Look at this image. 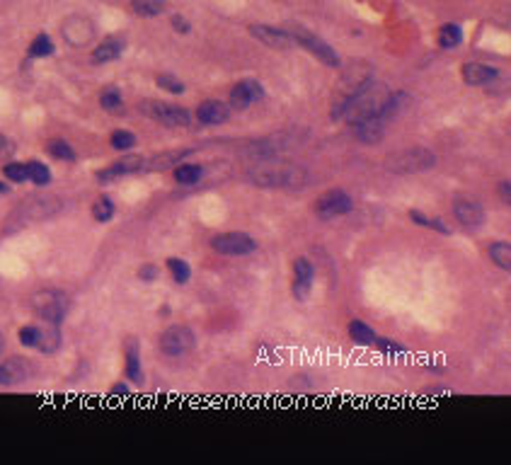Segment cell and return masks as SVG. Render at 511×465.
Returning <instances> with one entry per match:
<instances>
[{
    "label": "cell",
    "mask_w": 511,
    "mask_h": 465,
    "mask_svg": "<svg viewBox=\"0 0 511 465\" xmlns=\"http://www.w3.org/2000/svg\"><path fill=\"white\" fill-rule=\"evenodd\" d=\"M463 41V29L458 25H443L438 29V44L443 46V49H453V46H458Z\"/></svg>",
    "instance_id": "cell-27"
},
{
    "label": "cell",
    "mask_w": 511,
    "mask_h": 465,
    "mask_svg": "<svg viewBox=\"0 0 511 465\" xmlns=\"http://www.w3.org/2000/svg\"><path fill=\"white\" fill-rule=\"evenodd\" d=\"M250 182L267 189H281V187H298L305 182L303 170L293 165H257L248 172Z\"/></svg>",
    "instance_id": "cell-2"
},
{
    "label": "cell",
    "mask_w": 511,
    "mask_h": 465,
    "mask_svg": "<svg viewBox=\"0 0 511 465\" xmlns=\"http://www.w3.org/2000/svg\"><path fill=\"white\" fill-rule=\"evenodd\" d=\"M349 131H352V136L362 143H378L383 138L386 126H383L381 117H362V119L349 122Z\"/></svg>",
    "instance_id": "cell-13"
},
{
    "label": "cell",
    "mask_w": 511,
    "mask_h": 465,
    "mask_svg": "<svg viewBox=\"0 0 511 465\" xmlns=\"http://www.w3.org/2000/svg\"><path fill=\"white\" fill-rule=\"evenodd\" d=\"M194 117L206 126H218L231 119V107H228V102H221V100H204L201 105L196 107Z\"/></svg>",
    "instance_id": "cell-16"
},
{
    "label": "cell",
    "mask_w": 511,
    "mask_h": 465,
    "mask_svg": "<svg viewBox=\"0 0 511 465\" xmlns=\"http://www.w3.org/2000/svg\"><path fill=\"white\" fill-rule=\"evenodd\" d=\"M158 88L160 90H165L167 95H182L184 93V83L182 80H177L175 75H158Z\"/></svg>",
    "instance_id": "cell-38"
},
{
    "label": "cell",
    "mask_w": 511,
    "mask_h": 465,
    "mask_svg": "<svg viewBox=\"0 0 511 465\" xmlns=\"http://www.w3.org/2000/svg\"><path fill=\"white\" fill-rule=\"evenodd\" d=\"M260 100H264V88L257 78H245V80L236 83V85L231 88V93H228V107H231V112H245Z\"/></svg>",
    "instance_id": "cell-7"
},
{
    "label": "cell",
    "mask_w": 511,
    "mask_h": 465,
    "mask_svg": "<svg viewBox=\"0 0 511 465\" xmlns=\"http://www.w3.org/2000/svg\"><path fill=\"white\" fill-rule=\"evenodd\" d=\"M204 177V167L201 165H191V162H182V165L175 167V179L179 184H196Z\"/></svg>",
    "instance_id": "cell-24"
},
{
    "label": "cell",
    "mask_w": 511,
    "mask_h": 465,
    "mask_svg": "<svg viewBox=\"0 0 511 465\" xmlns=\"http://www.w3.org/2000/svg\"><path fill=\"white\" fill-rule=\"evenodd\" d=\"M15 150V143L13 141H8L5 136H0V158H8L10 153Z\"/></svg>",
    "instance_id": "cell-43"
},
{
    "label": "cell",
    "mask_w": 511,
    "mask_h": 465,
    "mask_svg": "<svg viewBox=\"0 0 511 465\" xmlns=\"http://www.w3.org/2000/svg\"><path fill=\"white\" fill-rule=\"evenodd\" d=\"M3 347H5V340H3V335H0V354H3Z\"/></svg>",
    "instance_id": "cell-47"
},
{
    "label": "cell",
    "mask_w": 511,
    "mask_h": 465,
    "mask_svg": "<svg viewBox=\"0 0 511 465\" xmlns=\"http://www.w3.org/2000/svg\"><path fill=\"white\" fill-rule=\"evenodd\" d=\"M126 378L134 385H143V368H141V352H138V342L131 337L126 342Z\"/></svg>",
    "instance_id": "cell-20"
},
{
    "label": "cell",
    "mask_w": 511,
    "mask_h": 465,
    "mask_svg": "<svg viewBox=\"0 0 511 465\" xmlns=\"http://www.w3.org/2000/svg\"><path fill=\"white\" fill-rule=\"evenodd\" d=\"M138 279H143V281L158 279V267H155V264H143V267L138 269Z\"/></svg>",
    "instance_id": "cell-41"
},
{
    "label": "cell",
    "mask_w": 511,
    "mask_h": 465,
    "mask_svg": "<svg viewBox=\"0 0 511 465\" xmlns=\"http://www.w3.org/2000/svg\"><path fill=\"white\" fill-rule=\"evenodd\" d=\"M3 174L15 184L27 182V165H22V162H8V165L3 167Z\"/></svg>",
    "instance_id": "cell-37"
},
{
    "label": "cell",
    "mask_w": 511,
    "mask_h": 465,
    "mask_svg": "<svg viewBox=\"0 0 511 465\" xmlns=\"http://www.w3.org/2000/svg\"><path fill=\"white\" fill-rule=\"evenodd\" d=\"M352 209H354L352 197L347 194V192H342V189L327 192V194H322L315 202V214H317V219H322V221L347 216V214H352Z\"/></svg>",
    "instance_id": "cell-8"
},
{
    "label": "cell",
    "mask_w": 511,
    "mask_h": 465,
    "mask_svg": "<svg viewBox=\"0 0 511 465\" xmlns=\"http://www.w3.org/2000/svg\"><path fill=\"white\" fill-rule=\"evenodd\" d=\"M196 347V337L189 328H182V325H175V328H167L160 335V349L162 354L167 356H182L191 352Z\"/></svg>",
    "instance_id": "cell-9"
},
{
    "label": "cell",
    "mask_w": 511,
    "mask_h": 465,
    "mask_svg": "<svg viewBox=\"0 0 511 465\" xmlns=\"http://www.w3.org/2000/svg\"><path fill=\"white\" fill-rule=\"evenodd\" d=\"M100 105H102V110H107V112H117V110H122V105H124L122 93H119L117 88H107V90H102V95H100Z\"/></svg>",
    "instance_id": "cell-32"
},
{
    "label": "cell",
    "mask_w": 511,
    "mask_h": 465,
    "mask_svg": "<svg viewBox=\"0 0 511 465\" xmlns=\"http://www.w3.org/2000/svg\"><path fill=\"white\" fill-rule=\"evenodd\" d=\"M434 153L426 148H410V150H402V153H393L386 162V167L393 174H412L419 170H429L434 167Z\"/></svg>",
    "instance_id": "cell-4"
},
{
    "label": "cell",
    "mask_w": 511,
    "mask_h": 465,
    "mask_svg": "<svg viewBox=\"0 0 511 465\" xmlns=\"http://www.w3.org/2000/svg\"><path fill=\"white\" fill-rule=\"evenodd\" d=\"M453 214H455V221H458L463 228H470V231L485 223V209L480 207L478 202H470V199H455Z\"/></svg>",
    "instance_id": "cell-15"
},
{
    "label": "cell",
    "mask_w": 511,
    "mask_h": 465,
    "mask_svg": "<svg viewBox=\"0 0 511 465\" xmlns=\"http://www.w3.org/2000/svg\"><path fill=\"white\" fill-rule=\"evenodd\" d=\"M211 250L226 257H243V255H252V252L257 250V240L243 231L218 233L211 238Z\"/></svg>",
    "instance_id": "cell-5"
},
{
    "label": "cell",
    "mask_w": 511,
    "mask_h": 465,
    "mask_svg": "<svg viewBox=\"0 0 511 465\" xmlns=\"http://www.w3.org/2000/svg\"><path fill=\"white\" fill-rule=\"evenodd\" d=\"M124 51V41L112 37V39H105L98 49L93 51V63H110V61H117L119 56H122Z\"/></svg>",
    "instance_id": "cell-21"
},
{
    "label": "cell",
    "mask_w": 511,
    "mask_h": 465,
    "mask_svg": "<svg viewBox=\"0 0 511 465\" xmlns=\"http://www.w3.org/2000/svg\"><path fill=\"white\" fill-rule=\"evenodd\" d=\"M374 347H378L381 352H386V354H402V352H405V347H402V344L390 342V340H386V337H376Z\"/></svg>",
    "instance_id": "cell-40"
},
{
    "label": "cell",
    "mask_w": 511,
    "mask_h": 465,
    "mask_svg": "<svg viewBox=\"0 0 511 465\" xmlns=\"http://www.w3.org/2000/svg\"><path fill=\"white\" fill-rule=\"evenodd\" d=\"M110 143H112L114 150H129V148L136 146V136L131 134V131L119 129V131H114V134L110 136Z\"/></svg>",
    "instance_id": "cell-35"
},
{
    "label": "cell",
    "mask_w": 511,
    "mask_h": 465,
    "mask_svg": "<svg viewBox=\"0 0 511 465\" xmlns=\"http://www.w3.org/2000/svg\"><path fill=\"white\" fill-rule=\"evenodd\" d=\"M312 279H315V269L305 257H298L293 262V298L296 301H305L312 291Z\"/></svg>",
    "instance_id": "cell-12"
},
{
    "label": "cell",
    "mask_w": 511,
    "mask_h": 465,
    "mask_svg": "<svg viewBox=\"0 0 511 465\" xmlns=\"http://www.w3.org/2000/svg\"><path fill=\"white\" fill-rule=\"evenodd\" d=\"M250 34L260 41V44L272 46V49H276V51L291 49V46L296 44L291 32H284V29H276V27H269V25H252Z\"/></svg>",
    "instance_id": "cell-11"
},
{
    "label": "cell",
    "mask_w": 511,
    "mask_h": 465,
    "mask_svg": "<svg viewBox=\"0 0 511 465\" xmlns=\"http://www.w3.org/2000/svg\"><path fill=\"white\" fill-rule=\"evenodd\" d=\"M410 219L417 223V226L434 228V231H438L441 235H451V228H448L441 219H429V216H424L422 211H410Z\"/></svg>",
    "instance_id": "cell-31"
},
{
    "label": "cell",
    "mask_w": 511,
    "mask_h": 465,
    "mask_svg": "<svg viewBox=\"0 0 511 465\" xmlns=\"http://www.w3.org/2000/svg\"><path fill=\"white\" fill-rule=\"evenodd\" d=\"M388 98L390 90L369 78V80L359 83L357 90L339 102V107L334 110V117H342L347 122H354V119L362 117H378Z\"/></svg>",
    "instance_id": "cell-1"
},
{
    "label": "cell",
    "mask_w": 511,
    "mask_h": 465,
    "mask_svg": "<svg viewBox=\"0 0 511 465\" xmlns=\"http://www.w3.org/2000/svg\"><path fill=\"white\" fill-rule=\"evenodd\" d=\"M63 37L68 44L83 46L93 39V25L88 20H83V17H73V20H68L63 25Z\"/></svg>",
    "instance_id": "cell-18"
},
{
    "label": "cell",
    "mask_w": 511,
    "mask_h": 465,
    "mask_svg": "<svg viewBox=\"0 0 511 465\" xmlns=\"http://www.w3.org/2000/svg\"><path fill=\"white\" fill-rule=\"evenodd\" d=\"M184 155H189V150H172V153H160V155H153V160L143 158V170H167V167L182 162Z\"/></svg>",
    "instance_id": "cell-23"
},
{
    "label": "cell",
    "mask_w": 511,
    "mask_h": 465,
    "mask_svg": "<svg viewBox=\"0 0 511 465\" xmlns=\"http://www.w3.org/2000/svg\"><path fill=\"white\" fill-rule=\"evenodd\" d=\"M487 252H490V259L502 271L511 269V245L509 243H492L490 247H487Z\"/></svg>",
    "instance_id": "cell-25"
},
{
    "label": "cell",
    "mask_w": 511,
    "mask_h": 465,
    "mask_svg": "<svg viewBox=\"0 0 511 465\" xmlns=\"http://www.w3.org/2000/svg\"><path fill=\"white\" fill-rule=\"evenodd\" d=\"M138 110H141L143 117L153 119V122H158L162 126H170V129H184V126H189L191 119H194L189 114V110H184V107L167 105V102H158V100L141 102Z\"/></svg>",
    "instance_id": "cell-3"
},
{
    "label": "cell",
    "mask_w": 511,
    "mask_h": 465,
    "mask_svg": "<svg viewBox=\"0 0 511 465\" xmlns=\"http://www.w3.org/2000/svg\"><path fill=\"white\" fill-rule=\"evenodd\" d=\"M93 216L95 221L100 223H107L114 219V204L110 202V197H100L98 202L93 204Z\"/></svg>",
    "instance_id": "cell-33"
},
{
    "label": "cell",
    "mask_w": 511,
    "mask_h": 465,
    "mask_svg": "<svg viewBox=\"0 0 511 465\" xmlns=\"http://www.w3.org/2000/svg\"><path fill=\"white\" fill-rule=\"evenodd\" d=\"M27 179H32L34 184L44 187V184L51 182V172H49V167H46L44 162L32 160V162H27Z\"/></svg>",
    "instance_id": "cell-29"
},
{
    "label": "cell",
    "mask_w": 511,
    "mask_h": 465,
    "mask_svg": "<svg viewBox=\"0 0 511 465\" xmlns=\"http://www.w3.org/2000/svg\"><path fill=\"white\" fill-rule=\"evenodd\" d=\"M138 170H143V158H138V155H129V158L110 165L107 170L98 172V179L100 182H110V179H117V177H122V174L138 172Z\"/></svg>",
    "instance_id": "cell-19"
},
{
    "label": "cell",
    "mask_w": 511,
    "mask_h": 465,
    "mask_svg": "<svg viewBox=\"0 0 511 465\" xmlns=\"http://www.w3.org/2000/svg\"><path fill=\"white\" fill-rule=\"evenodd\" d=\"M51 53H53V44L46 34H39V37L32 41V46H29V56L34 58H44V56H51Z\"/></svg>",
    "instance_id": "cell-36"
},
{
    "label": "cell",
    "mask_w": 511,
    "mask_h": 465,
    "mask_svg": "<svg viewBox=\"0 0 511 465\" xmlns=\"http://www.w3.org/2000/svg\"><path fill=\"white\" fill-rule=\"evenodd\" d=\"M499 197H502L504 202H509V199H511V184H509V179H502V182H499Z\"/></svg>",
    "instance_id": "cell-44"
},
{
    "label": "cell",
    "mask_w": 511,
    "mask_h": 465,
    "mask_svg": "<svg viewBox=\"0 0 511 465\" xmlns=\"http://www.w3.org/2000/svg\"><path fill=\"white\" fill-rule=\"evenodd\" d=\"M460 73H463V80L475 88H485V85H492V83L499 80V70L492 68V66H485V63H465Z\"/></svg>",
    "instance_id": "cell-17"
},
{
    "label": "cell",
    "mask_w": 511,
    "mask_h": 465,
    "mask_svg": "<svg viewBox=\"0 0 511 465\" xmlns=\"http://www.w3.org/2000/svg\"><path fill=\"white\" fill-rule=\"evenodd\" d=\"M349 337H352L354 344H359V347H374L378 335L369 323H364V320H352L349 323Z\"/></svg>",
    "instance_id": "cell-22"
},
{
    "label": "cell",
    "mask_w": 511,
    "mask_h": 465,
    "mask_svg": "<svg viewBox=\"0 0 511 465\" xmlns=\"http://www.w3.org/2000/svg\"><path fill=\"white\" fill-rule=\"evenodd\" d=\"M170 22H172V27H175L179 34H187L189 29H191V27H189V22L184 20L182 15H172V20H170Z\"/></svg>",
    "instance_id": "cell-42"
},
{
    "label": "cell",
    "mask_w": 511,
    "mask_h": 465,
    "mask_svg": "<svg viewBox=\"0 0 511 465\" xmlns=\"http://www.w3.org/2000/svg\"><path fill=\"white\" fill-rule=\"evenodd\" d=\"M114 395H126V392H129V390H126V385H114Z\"/></svg>",
    "instance_id": "cell-45"
},
{
    "label": "cell",
    "mask_w": 511,
    "mask_h": 465,
    "mask_svg": "<svg viewBox=\"0 0 511 465\" xmlns=\"http://www.w3.org/2000/svg\"><path fill=\"white\" fill-rule=\"evenodd\" d=\"M46 150H49L53 158H58V160H75V150L70 148L63 138H53V141H49Z\"/></svg>",
    "instance_id": "cell-34"
},
{
    "label": "cell",
    "mask_w": 511,
    "mask_h": 465,
    "mask_svg": "<svg viewBox=\"0 0 511 465\" xmlns=\"http://www.w3.org/2000/svg\"><path fill=\"white\" fill-rule=\"evenodd\" d=\"M58 344H61V335H58L56 325L49 323V328L41 330L39 328V342H37V349H41L44 354H51L58 349Z\"/></svg>",
    "instance_id": "cell-26"
},
{
    "label": "cell",
    "mask_w": 511,
    "mask_h": 465,
    "mask_svg": "<svg viewBox=\"0 0 511 465\" xmlns=\"http://www.w3.org/2000/svg\"><path fill=\"white\" fill-rule=\"evenodd\" d=\"M29 373H32V364L22 356H13L0 364V385H20L29 378Z\"/></svg>",
    "instance_id": "cell-14"
},
{
    "label": "cell",
    "mask_w": 511,
    "mask_h": 465,
    "mask_svg": "<svg viewBox=\"0 0 511 465\" xmlns=\"http://www.w3.org/2000/svg\"><path fill=\"white\" fill-rule=\"evenodd\" d=\"M293 41L300 44V46H305V49H308L320 63L332 66V68L339 66V56H337V51L332 49V46H330L327 41H322L317 34L308 32V29H296V32H293Z\"/></svg>",
    "instance_id": "cell-10"
},
{
    "label": "cell",
    "mask_w": 511,
    "mask_h": 465,
    "mask_svg": "<svg viewBox=\"0 0 511 465\" xmlns=\"http://www.w3.org/2000/svg\"><path fill=\"white\" fill-rule=\"evenodd\" d=\"M20 342L25 344V347H37V342H39V328H32V325L22 328V330H20Z\"/></svg>",
    "instance_id": "cell-39"
},
{
    "label": "cell",
    "mask_w": 511,
    "mask_h": 465,
    "mask_svg": "<svg viewBox=\"0 0 511 465\" xmlns=\"http://www.w3.org/2000/svg\"><path fill=\"white\" fill-rule=\"evenodd\" d=\"M165 264H167V271H170L172 279H175L177 283H187V281H189L191 269H189V264L184 262V259H179V257H170Z\"/></svg>",
    "instance_id": "cell-30"
},
{
    "label": "cell",
    "mask_w": 511,
    "mask_h": 465,
    "mask_svg": "<svg viewBox=\"0 0 511 465\" xmlns=\"http://www.w3.org/2000/svg\"><path fill=\"white\" fill-rule=\"evenodd\" d=\"M131 8L141 17H155L165 10V0H131Z\"/></svg>",
    "instance_id": "cell-28"
},
{
    "label": "cell",
    "mask_w": 511,
    "mask_h": 465,
    "mask_svg": "<svg viewBox=\"0 0 511 465\" xmlns=\"http://www.w3.org/2000/svg\"><path fill=\"white\" fill-rule=\"evenodd\" d=\"M32 305H34V310H37V315L44 318L46 323H51V325L61 323L70 308L68 298H65V293H61V291H39L32 298Z\"/></svg>",
    "instance_id": "cell-6"
},
{
    "label": "cell",
    "mask_w": 511,
    "mask_h": 465,
    "mask_svg": "<svg viewBox=\"0 0 511 465\" xmlns=\"http://www.w3.org/2000/svg\"><path fill=\"white\" fill-rule=\"evenodd\" d=\"M0 194H8V184L0 182Z\"/></svg>",
    "instance_id": "cell-46"
}]
</instances>
